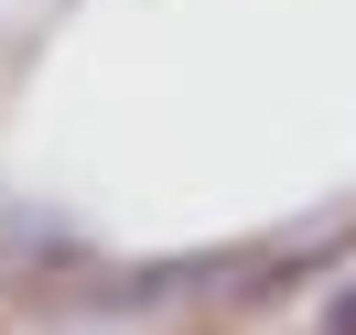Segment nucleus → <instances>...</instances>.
<instances>
[{"mask_svg": "<svg viewBox=\"0 0 356 335\" xmlns=\"http://www.w3.org/2000/svg\"><path fill=\"white\" fill-rule=\"evenodd\" d=\"M334 335H356V292H346V303H334Z\"/></svg>", "mask_w": 356, "mask_h": 335, "instance_id": "1", "label": "nucleus"}]
</instances>
